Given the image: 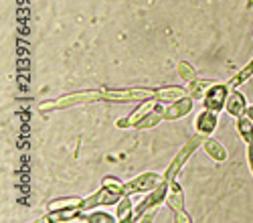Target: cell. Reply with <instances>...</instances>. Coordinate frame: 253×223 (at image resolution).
<instances>
[{
  "label": "cell",
  "instance_id": "6da1fadb",
  "mask_svg": "<svg viewBox=\"0 0 253 223\" xmlns=\"http://www.w3.org/2000/svg\"><path fill=\"white\" fill-rule=\"evenodd\" d=\"M227 95H229V86L213 84L207 89V93L203 95V104H205L207 110H213V112L219 114L227 104Z\"/></svg>",
  "mask_w": 253,
  "mask_h": 223
},
{
  "label": "cell",
  "instance_id": "7a4b0ae2",
  "mask_svg": "<svg viewBox=\"0 0 253 223\" xmlns=\"http://www.w3.org/2000/svg\"><path fill=\"white\" fill-rule=\"evenodd\" d=\"M162 182V177L156 173H144L138 178L126 182L124 185V195H132V193H140V191H152Z\"/></svg>",
  "mask_w": 253,
  "mask_h": 223
},
{
  "label": "cell",
  "instance_id": "3957f363",
  "mask_svg": "<svg viewBox=\"0 0 253 223\" xmlns=\"http://www.w3.org/2000/svg\"><path fill=\"white\" fill-rule=\"evenodd\" d=\"M201 136H203V134H201ZM201 136H195V138H191V140L186 142V146H184V148H182V150L176 154V158L172 160V165L168 167V171H166V175H164V180H166V182L174 180L176 173H178V171H180V167H182V162H184L188 156H191V154H193V150H195V148L201 144V142H203V140H201Z\"/></svg>",
  "mask_w": 253,
  "mask_h": 223
},
{
  "label": "cell",
  "instance_id": "277c9868",
  "mask_svg": "<svg viewBox=\"0 0 253 223\" xmlns=\"http://www.w3.org/2000/svg\"><path fill=\"white\" fill-rule=\"evenodd\" d=\"M166 205L170 207L174 213H178V215H176V219L191 221V219H188V217L184 215V205H182V189H180L178 182H174V180L168 182V191H166Z\"/></svg>",
  "mask_w": 253,
  "mask_h": 223
},
{
  "label": "cell",
  "instance_id": "5b68a950",
  "mask_svg": "<svg viewBox=\"0 0 253 223\" xmlns=\"http://www.w3.org/2000/svg\"><path fill=\"white\" fill-rule=\"evenodd\" d=\"M217 124H219L217 112L207 110V108H205V112H201V114L197 116V120H195V128H197V132L203 134V136H209L211 132H215Z\"/></svg>",
  "mask_w": 253,
  "mask_h": 223
},
{
  "label": "cell",
  "instance_id": "8992f818",
  "mask_svg": "<svg viewBox=\"0 0 253 223\" xmlns=\"http://www.w3.org/2000/svg\"><path fill=\"white\" fill-rule=\"evenodd\" d=\"M191 110H193V97L188 95V97H180V99L172 101V104L162 112V116H164V120H176V118L186 116Z\"/></svg>",
  "mask_w": 253,
  "mask_h": 223
},
{
  "label": "cell",
  "instance_id": "52a82bcc",
  "mask_svg": "<svg viewBox=\"0 0 253 223\" xmlns=\"http://www.w3.org/2000/svg\"><path fill=\"white\" fill-rule=\"evenodd\" d=\"M156 91H148V89H118V91H103L105 97L110 99H120V101H134V99H142V97H154Z\"/></svg>",
  "mask_w": 253,
  "mask_h": 223
},
{
  "label": "cell",
  "instance_id": "ba28073f",
  "mask_svg": "<svg viewBox=\"0 0 253 223\" xmlns=\"http://www.w3.org/2000/svg\"><path fill=\"white\" fill-rule=\"evenodd\" d=\"M225 110H227L231 116L241 118V116H245V112H247V101H245V97H243L239 91L231 89V91H229V95H227Z\"/></svg>",
  "mask_w": 253,
  "mask_h": 223
},
{
  "label": "cell",
  "instance_id": "9c48e42d",
  "mask_svg": "<svg viewBox=\"0 0 253 223\" xmlns=\"http://www.w3.org/2000/svg\"><path fill=\"white\" fill-rule=\"evenodd\" d=\"M186 93H188L186 89L170 86V88H162V89H158V91L154 93V97H156V101H160V104H166V101H170V104H172V101L184 97Z\"/></svg>",
  "mask_w": 253,
  "mask_h": 223
},
{
  "label": "cell",
  "instance_id": "30bf717a",
  "mask_svg": "<svg viewBox=\"0 0 253 223\" xmlns=\"http://www.w3.org/2000/svg\"><path fill=\"white\" fill-rule=\"evenodd\" d=\"M83 199L79 197H69V199H57L49 203V211L57 213V211H65V209H81Z\"/></svg>",
  "mask_w": 253,
  "mask_h": 223
},
{
  "label": "cell",
  "instance_id": "8fae6325",
  "mask_svg": "<svg viewBox=\"0 0 253 223\" xmlns=\"http://www.w3.org/2000/svg\"><path fill=\"white\" fill-rule=\"evenodd\" d=\"M237 132H239V136L247 142V144H251V142H253V120L247 114L237 118Z\"/></svg>",
  "mask_w": 253,
  "mask_h": 223
},
{
  "label": "cell",
  "instance_id": "7c38bea8",
  "mask_svg": "<svg viewBox=\"0 0 253 223\" xmlns=\"http://www.w3.org/2000/svg\"><path fill=\"white\" fill-rule=\"evenodd\" d=\"M203 146H205L207 154H209V156H213L215 160H225V158H227V150L223 148V144H221L219 140H213V138H211V140L205 142Z\"/></svg>",
  "mask_w": 253,
  "mask_h": 223
},
{
  "label": "cell",
  "instance_id": "4fadbf2b",
  "mask_svg": "<svg viewBox=\"0 0 253 223\" xmlns=\"http://www.w3.org/2000/svg\"><path fill=\"white\" fill-rule=\"evenodd\" d=\"M128 213H134L132 201H130V195H124L122 201L118 203V219H120V221H130L132 215H128Z\"/></svg>",
  "mask_w": 253,
  "mask_h": 223
},
{
  "label": "cell",
  "instance_id": "5bb4252c",
  "mask_svg": "<svg viewBox=\"0 0 253 223\" xmlns=\"http://www.w3.org/2000/svg\"><path fill=\"white\" fill-rule=\"evenodd\" d=\"M160 120H164V116L160 114V112H148V114H146L140 122H138V124H136V128H152V126H156L158 124V122Z\"/></svg>",
  "mask_w": 253,
  "mask_h": 223
},
{
  "label": "cell",
  "instance_id": "9a60e30c",
  "mask_svg": "<svg viewBox=\"0 0 253 223\" xmlns=\"http://www.w3.org/2000/svg\"><path fill=\"white\" fill-rule=\"evenodd\" d=\"M178 73H180V77L186 79V81H195V77H197L195 69L188 65V63H180V65H178Z\"/></svg>",
  "mask_w": 253,
  "mask_h": 223
},
{
  "label": "cell",
  "instance_id": "2e32d148",
  "mask_svg": "<svg viewBox=\"0 0 253 223\" xmlns=\"http://www.w3.org/2000/svg\"><path fill=\"white\" fill-rule=\"evenodd\" d=\"M87 221H91V223H97V221H114V217L108 215V213H97V215H89Z\"/></svg>",
  "mask_w": 253,
  "mask_h": 223
},
{
  "label": "cell",
  "instance_id": "e0dca14e",
  "mask_svg": "<svg viewBox=\"0 0 253 223\" xmlns=\"http://www.w3.org/2000/svg\"><path fill=\"white\" fill-rule=\"evenodd\" d=\"M247 162H249V169L253 173V142H251V144H247Z\"/></svg>",
  "mask_w": 253,
  "mask_h": 223
},
{
  "label": "cell",
  "instance_id": "ac0fdd59",
  "mask_svg": "<svg viewBox=\"0 0 253 223\" xmlns=\"http://www.w3.org/2000/svg\"><path fill=\"white\" fill-rule=\"evenodd\" d=\"M245 114H247V116H249V118H251V120H253V106H249V108H247V112H245Z\"/></svg>",
  "mask_w": 253,
  "mask_h": 223
}]
</instances>
